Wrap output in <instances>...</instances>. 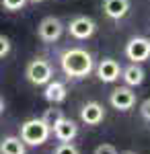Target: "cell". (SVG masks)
Wrapping results in <instances>:
<instances>
[{"mask_svg": "<svg viewBox=\"0 0 150 154\" xmlns=\"http://www.w3.org/2000/svg\"><path fill=\"white\" fill-rule=\"evenodd\" d=\"M60 68L68 78H86L95 70V60L86 49L68 48L60 54Z\"/></svg>", "mask_w": 150, "mask_h": 154, "instance_id": "1", "label": "cell"}, {"mask_svg": "<svg viewBox=\"0 0 150 154\" xmlns=\"http://www.w3.org/2000/svg\"><path fill=\"white\" fill-rule=\"evenodd\" d=\"M49 136H52V128L41 117L27 119L21 125V134H19V138L25 142V146H41L49 140Z\"/></svg>", "mask_w": 150, "mask_h": 154, "instance_id": "2", "label": "cell"}, {"mask_svg": "<svg viewBox=\"0 0 150 154\" xmlns=\"http://www.w3.org/2000/svg\"><path fill=\"white\" fill-rule=\"evenodd\" d=\"M27 80L35 86H45L52 78H54V68L45 58H35L27 64V70H25Z\"/></svg>", "mask_w": 150, "mask_h": 154, "instance_id": "3", "label": "cell"}, {"mask_svg": "<svg viewBox=\"0 0 150 154\" xmlns=\"http://www.w3.org/2000/svg\"><path fill=\"white\" fill-rule=\"evenodd\" d=\"M62 33H64V23L58 17H45L37 27V35L43 43H56L62 37Z\"/></svg>", "mask_w": 150, "mask_h": 154, "instance_id": "4", "label": "cell"}, {"mask_svg": "<svg viewBox=\"0 0 150 154\" xmlns=\"http://www.w3.org/2000/svg\"><path fill=\"white\" fill-rule=\"evenodd\" d=\"M95 31H97V23L92 21L91 17H84V14L74 17L68 25V33L74 37V39H78V41H84V39L92 37Z\"/></svg>", "mask_w": 150, "mask_h": 154, "instance_id": "5", "label": "cell"}, {"mask_svg": "<svg viewBox=\"0 0 150 154\" xmlns=\"http://www.w3.org/2000/svg\"><path fill=\"white\" fill-rule=\"evenodd\" d=\"M126 56L134 64H142L150 58V41L146 37H132L126 43Z\"/></svg>", "mask_w": 150, "mask_h": 154, "instance_id": "6", "label": "cell"}, {"mask_svg": "<svg viewBox=\"0 0 150 154\" xmlns=\"http://www.w3.org/2000/svg\"><path fill=\"white\" fill-rule=\"evenodd\" d=\"M109 103L117 111H130L136 105V93L132 91V86H117L109 95Z\"/></svg>", "mask_w": 150, "mask_h": 154, "instance_id": "7", "label": "cell"}, {"mask_svg": "<svg viewBox=\"0 0 150 154\" xmlns=\"http://www.w3.org/2000/svg\"><path fill=\"white\" fill-rule=\"evenodd\" d=\"M95 72H97V78L101 80V82H115L119 80V76H121V66H119V62L113 58H103L97 66H95Z\"/></svg>", "mask_w": 150, "mask_h": 154, "instance_id": "8", "label": "cell"}, {"mask_svg": "<svg viewBox=\"0 0 150 154\" xmlns=\"http://www.w3.org/2000/svg\"><path fill=\"white\" fill-rule=\"evenodd\" d=\"M105 119V109L101 103H97V101H89V103H84L80 109V121L82 123H86V125H99L101 121Z\"/></svg>", "mask_w": 150, "mask_h": 154, "instance_id": "9", "label": "cell"}, {"mask_svg": "<svg viewBox=\"0 0 150 154\" xmlns=\"http://www.w3.org/2000/svg\"><path fill=\"white\" fill-rule=\"evenodd\" d=\"M52 134H54V138L58 140V142H72L76 136H78V125L68 117H62L52 128Z\"/></svg>", "mask_w": 150, "mask_h": 154, "instance_id": "10", "label": "cell"}, {"mask_svg": "<svg viewBox=\"0 0 150 154\" xmlns=\"http://www.w3.org/2000/svg\"><path fill=\"white\" fill-rule=\"evenodd\" d=\"M66 97H68V88H66V84L60 82V80H54V78H52V80L45 84V88H43V99H45L47 103H52V105L64 103Z\"/></svg>", "mask_w": 150, "mask_h": 154, "instance_id": "11", "label": "cell"}, {"mask_svg": "<svg viewBox=\"0 0 150 154\" xmlns=\"http://www.w3.org/2000/svg\"><path fill=\"white\" fill-rule=\"evenodd\" d=\"M130 0H103V12L111 21H121L130 12Z\"/></svg>", "mask_w": 150, "mask_h": 154, "instance_id": "12", "label": "cell"}, {"mask_svg": "<svg viewBox=\"0 0 150 154\" xmlns=\"http://www.w3.org/2000/svg\"><path fill=\"white\" fill-rule=\"evenodd\" d=\"M121 78H123L126 86H140L144 82V78H146V72H144V68L140 64L132 62L127 68H121Z\"/></svg>", "mask_w": 150, "mask_h": 154, "instance_id": "13", "label": "cell"}, {"mask_svg": "<svg viewBox=\"0 0 150 154\" xmlns=\"http://www.w3.org/2000/svg\"><path fill=\"white\" fill-rule=\"evenodd\" d=\"M0 152L2 154H27L25 142L19 136H6L0 142Z\"/></svg>", "mask_w": 150, "mask_h": 154, "instance_id": "14", "label": "cell"}, {"mask_svg": "<svg viewBox=\"0 0 150 154\" xmlns=\"http://www.w3.org/2000/svg\"><path fill=\"white\" fill-rule=\"evenodd\" d=\"M62 117H64V113H62L60 109H54V107H52V109H47L45 113H43V117H41V119L45 121L49 128H54V125H56V123H58Z\"/></svg>", "mask_w": 150, "mask_h": 154, "instance_id": "15", "label": "cell"}, {"mask_svg": "<svg viewBox=\"0 0 150 154\" xmlns=\"http://www.w3.org/2000/svg\"><path fill=\"white\" fill-rule=\"evenodd\" d=\"M0 2H2L4 11H8V12L23 11V8H25V4H27V0H0Z\"/></svg>", "mask_w": 150, "mask_h": 154, "instance_id": "16", "label": "cell"}, {"mask_svg": "<svg viewBox=\"0 0 150 154\" xmlns=\"http://www.w3.org/2000/svg\"><path fill=\"white\" fill-rule=\"evenodd\" d=\"M52 154H80V152H78V148L72 142H62L60 146H56V150Z\"/></svg>", "mask_w": 150, "mask_h": 154, "instance_id": "17", "label": "cell"}, {"mask_svg": "<svg viewBox=\"0 0 150 154\" xmlns=\"http://www.w3.org/2000/svg\"><path fill=\"white\" fill-rule=\"evenodd\" d=\"M11 48H12L11 39H8L6 35H0V58L8 56V54H11Z\"/></svg>", "mask_w": 150, "mask_h": 154, "instance_id": "18", "label": "cell"}, {"mask_svg": "<svg viewBox=\"0 0 150 154\" xmlns=\"http://www.w3.org/2000/svg\"><path fill=\"white\" fill-rule=\"evenodd\" d=\"M92 154H119V152H117V148L113 144H99Z\"/></svg>", "mask_w": 150, "mask_h": 154, "instance_id": "19", "label": "cell"}, {"mask_svg": "<svg viewBox=\"0 0 150 154\" xmlns=\"http://www.w3.org/2000/svg\"><path fill=\"white\" fill-rule=\"evenodd\" d=\"M140 115L146 119V121H150V99L142 101V105H140Z\"/></svg>", "mask_w": 150, "mask_h": 154, "instance_id": "20", "label": "cell"}, {"mask_svg": "<svg viewBox=\"0 0 150 154\" xmlns=\"http://www.w3.org/2000/svg\"><path fill=\"white\" fill-rule=\"evenodd\" d=\"M2 111H4V101H2V97H0V115H2Z\"/></svg>", "mask_w": 150, "mask_h": 154, "instance_id": "21", "label": "cell"}, {"mask_svg": "<svg viewBox=\"0 0 150 154\" xmlns=\"http://www.w3.org/2000/svg\"><path fill=\"white\" fill-rule=\"evenodd\" d=\"M27 2H35L37 4V2H43V0H27Z\"/></svg>", "mask_w": 150, "mask_h": 154, "instance_id": "22", "label": "cell"}, {"mask_svg": "<svg viewBox=\"0 0 150 154\" xmlns=\"http://www.w3.org/2000/svg\"><path fill=\"white\" fill-rule=\"evenodd\" d=\"M121 154H136V152H132V150H126V152H121Z\"/></svg>", "mask_w": 150, "mask_h": 154, "instance_id": "23", "label": "cell"}, {"mask_svg": "<svg viewBox=\"0 0 150 154\" xmlns=\"http://www.w3.org/2000/svg\"><path fill=\"white\" fill-rule=\"evenodd\" d=\"M148 41H150V39H148Z\"/></svg>", "mask_w": 150, "mask_h": 154, "instance_id": "24", "label": "cell"}]
</instances>
